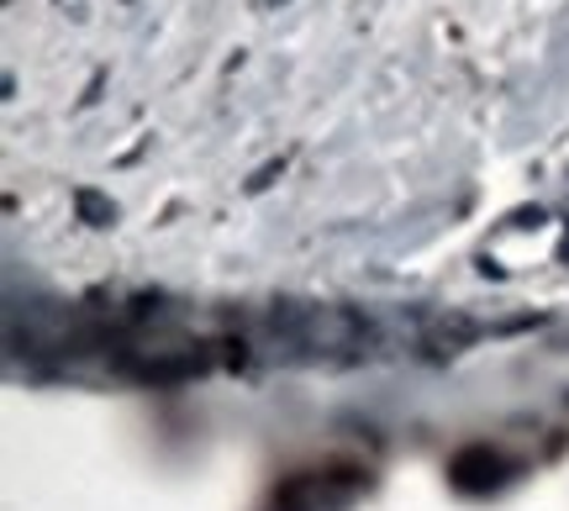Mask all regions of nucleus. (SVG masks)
Segmentation results:
<instances>
[{
    "label": "nucleus",
    "instance_id": "1",
    "mask_svg": "<svg viewBox=\"0 0 569 511\" xmlns=\"http://www.w3.org/2000/svg\"><path fill=\"white\" fill-rule=\"evenodd\" d=\"M274 332L284 343L311 348V353H338V348H359L369 338V322L348 307H301V301H284L274 311Z\"/></svg>",
    "mask_w": 569,
    "mask_h": 511
},
{
    "label": "nucleus",
    "instance_id": "2",
    "mask_svg": "<svg viewBox=\"0 0 569 511\" xmlns=\"http://www.w3.org/2000/svg\"><path fill=\"white\" fill-rule=\"evenodd\" d=\"M365 491L359 470H306L274 491V511H338Z\"/></svg>",
    "mask_w": 569,
    "mask_h": 511
},
{
    "label": "nucleus",
    "instance_id": "3",
    "mask_svg": "<svg viewBox=\"0 0 569 511\" xmlns=\"http://www.w3.org/2000/svg\"><path fill=\"white\" fill-rule=\"evenodd\" d=\"M448 480H453V491L486 495L507 480V459L490 449V443H469V449H459L453 459H448Z\"/></svg>",
    "mask_w": 569,
    "mask_h": 511
},
{
    "label": "nucleus",
    "instance_id": "4",
    "mask_svg": "<svg viewBox=\"0 0 569 511\" xmlns=\"http://www.w3.org/2000/svg\"><path fill=\"white\" fill-rule=\"evenodd\" d=\"M201 369H206V359L184 348V353H153V359H138V364H127V374L163 385V380H190V374H201Z\"/></svg>",
    "mask_w": 569,
    "mask_h": 511
},
{
    "label": "nucleus",
    "instance_id": "5",
    "mask_svg": "<svg viewBox=\"0 0 569 511\" xmlns=\"http://www.w3.org/2000/svg\"><path fill=\"white\" fill-rule=\"evenodd\" d=\"M74 211H80V222H90V227H111V222H117V206L106 201L101 190H74Z\"/></svg>",
    "mask_w": 569,
    "mask_h": 511
},
{
    "label": "nucleus",
    "instance_id": "6",
    "mask_svg": "<svg viewBox=\"0 0 569 511\" xmlns=\"http://www.w3.org/2000/svg\"><path fill=\"white\" fill-rule=\"evenodd\" d=\"M543 222H549L543 206H532V211H517V217H511V227H543Z\"/></svg>",
    "mask_w": 569,
    "mask_h": 511
},
{
    "label": "nucleus",
    "instance_id": "7",
    "mask_svg": "<svg viewBox=\"0 0 569 511\" xmlns=\"http://www.w3.org/2000/svg\"><path fill=\"white\" fill-rule=\"evenodd\" d=\"M280 169H284V159H280V164H264V169H259V180L248 184V190H264V184H269V180H274V174H280Z\"/></svg>",
    "mask_w": 569,
    "mask_h": 511
},
{
    "label": "nucleus",
    "instance_id": "8",
    "mask_svg": "<svg viewBox=\"0 0 569 511\" xmlns=\"http://www.w3.org/2000/svg\"><path fill=\"white\" fill-rule=\"evenodd\" d=\"M559 259H565V264H569V227H565V248H559Z\"/></svg>",
    "mask_w": 569,
    "mask_h": 511
},
{
    "label": "nucleus",
    "instance_id": "9",
    "mask_svg": "<svg viewBox=\"0 0 569 511\" xmlns=\"http://www.w3.org/2000/svg\"><path fill=\"white\" fill-rule=\"evenodd\" d=\"M274 6H284V0H274Z\"/></svg>",
    "mask_w": 569,
    "mask_h": 511
}]
</instances>
